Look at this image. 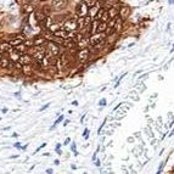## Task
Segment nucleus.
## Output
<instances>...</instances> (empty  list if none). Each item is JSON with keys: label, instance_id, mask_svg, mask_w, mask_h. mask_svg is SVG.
Wrapping results in <instances>:
<instances>
[{"label": "nucleus", "instance_id": "obj_1", "mask_svg": "<svg viewBox=\"0 0 174 174\" xmlns=\"http://www.w3.org/2000/svg\"><path fill=\"white\" fill-rule=\"evenodd\" d=\"M62 31L65 32H73L77 31V17H73V18H69L68 21H66V23L61 27Z\"/></svg>", "mask_w": 174, "mask_h": 174}, {"label": "nucleus", "instance_id": "obj_2", "mask_svg": "<svg viewBox=\"0 0 174 174\" xmlns=\"http://www.w3.org/2000/svg\"><path fill=\"white\" fill-rule=\"evenodd\" d=\"M103 37L105 34L103 33H95L89 38V44L91 46H97V45H101L103 42Z\"/></svg>", "mask_w": 174, "mask_h": 174}, {"label": "nucleus", "instance_id": "obj_3", "mask_svg": "<svg viewBox=\"0 0 174 174\" xmlns=\"http://www.w3.org/2000/svg\"><path fill=\"white\" fill-rule=\"evenodd\" d=\"M26 40V37L23 36V34H17V36H14V38H11V40H9V45L11 46V48H15V46H17V45H21V44H23V42Z\"/></svg>", "mask_w": 174, "mask_h": 174}, {"label": "nucleus", "instance_id": "obj_4", "mask_svg": "<svg viewBox=\"0 0 174 174\" xmlns=\"http://www.w3.org/2000/svg\"><path fill=\"white\" fill-rule=\"evenodd\" d=\"M91 53H90V49L89 48H86V49H82V50H79L78 53H77V57H78V60L80 62H84L86 61L90 57Z\"/></svg>", "mask_w": 174, "mask_h": 174}, {"label": "nucleus", "instance_id": "obj_5", "mask_svg": "<svg viewBox=\"0 0 174 174\" xmlns=\"http://www.w3.org/2000/svg\"><path fill=\"white\" fill-rule=\"evenodd\" d=\"M88 11H89V9L83 4V1H80L79 5H78V8H77V16H78V18H83V17L88 16Z\"/></svg>", "mask_w": 174, "mask_h": 174}, {"label": "nucleus", "instance_id": "obj_6", "mask_svg": "<svg viewBox=\"0 0 174 174\" xmlns=\"http://www.w3.org/2000/svg\"><path fill=\"white\" fill-rule=\"evenodd\" d=\"M18 62L21 63L22 66H26V65H32L33 63V57L31 55H28V54H25V55H22L20 57V60Z\"/></svg>", "mask_w": 174, "mask_h": 174}, {"label": "nucleus", "instance_id": "obj_7", "mask_svg": "<svg viewBox=\"0 0 174 174\" xmlns=\"http://www.w3.org/2000/svg\"><path fill=\"white\" fill-rule=\"evenodd\" d=\"M77 46H78V50H82V49H86V48H89V38H86L84 37L82 40H80L79 43H77Z\"/></svg>", "mask_w": 174, "mask_h": 174}, {"label": "nucleus", "instance_id": "obj_8", "mask_svg": "<svg viewBox=\"0 0 174 174\" xmlns=\"http://www.w3.org/2000/svg\"><path fill=\"white\" fill-rule=\"evenodd\" d=\"M14 51L15 53H17L18 55H25V54H27V51H28V48H26L23 44H21V45H17V46H15L14 48Z\"/></svg>", "mask_w": 174, "mask_h": 174}, {"label": "nucleus", "instance_id": "obj_9", "mask_svg": "<svg viewBox=\"0 0 174 174\" xmlns=\"http://www.w3.org/2000/svg\"><path fill=\"white\" fill-rule=\"evenodd\" d=\"M46 39L44 37H37L33 40V46H45Z\"/></svg>", "mask_w": 174, "mask_h": 174}, {"label": "nucleus", "instance_id": "obj_10", "mask_svg": "<svg viewBox=\"0 0 174 174\" xmlns=\"http://www.w3.org/2000/svg\"><path fill=\"white\" fill-rule=\"evenodd\" d=\"M14 51V48H11V46L9 45V43H4L0 45V53H9L11 54Z\"/></svg>", "mask_w": 174, "mask_h": 174}, {"label": "nucleus", "instance_id": "obj_11", "mask_svg": "<svg viewBox=\"0 0 174 174\" xmlns=\"http://www.w3.org/2000/svg\"><path fill=\"white\" fill-rule=\"evenodd\" d=\"M122 27H123V20L119 18V17H117V20H116V23H114V27H113L114 32H119V31L122 29Z\"/></svg>", "mask_w": 174, "mask_h": 174}, {"label": "nucleus", "instance_id": "obj_12", "mask_svg": "<svg viewBox=\"0 0 174 174\" xmlns=\"http://www.w3.org/2000/svg\"><path fill=\"white\" fill-rule=\"evenodd\" d=\"M32 71H33V66H32V65H26V66L22 67V72L25 73L26 76H31Z\"/></svg>", "mask_w": 174, "mask_h": 174}, {"label": "nucleus", "instance_id": "obj_13", "mask_svg": "<svg viewBox=\"0 0 174 174\" xmlns=\"http://www.w3.org/2000/svg\"><path fill=\"white\" fill-rule=\"evenodd\" d=\"M0 67H3V68H9V67H10V60L6 59V57H3V59L0 60Z\"/></svg>", "mask_w": 174, "mask_h": 174}, {"label": "nucleus", "instance_id": "obj_14", "mask_svg": "<svg viewBox=\"0 0 174 174\" xmlns=\"http://www.w3.org/2000/svg\"><path fill=\"white\" fill-rule=\"evenodd\" d=\"M107 29V23H102L100 22V25L97 27V33H105Z\"/></svg>", "mask_w": 174, "mask_h": 174}, {"label": "nucleus", "instance_id": "obj_15", "mask_svg": "<svg viewBox=\"0 0 174 174\" xmlns=\"http://www.w3.org/2000/svg\"><path fill=\"white\" fill-rule=\"evenodd\" d=\"M53 18H51V17L50 16H46L45 17V21H44V27H45V29H46V28H49L51 25H53Z\"/></svg>", "mask_w": 174, "mask_h": 174}, {"label": "nucleus", "instance_id": "obj_16", "mask_svg": "<svg viewBox=\"0 0 174 174\" xmlns=\"http://www.w3.org/2000/svg\"><path fill=\"white\" fill-rule=\"evenodd\" d=\"M20 57H21V55H18L17 53H15V51H12V53L10 54V60L12 61V62H17L20 60Z\"/></svg>", "mask_w": 174, "mask_h": 174}, {"label": "nucleus", "instance_id": "obj_17", "mask_svg": "<svg viewBox=\"0 0 174 174\" xmlns=\"http://www.w3.org/2000/svg\"><path fill=\"white\" fill-rule=\"evenodd\" d=\"M108 21H110V17H108L107 11H103V14H102L101 18H100V22H102V23H107Z\"/></svg>", "mask_w": 174, "mask_h": 174}, {"label": "nucleus", "instance_id": "obj_18", "mask_svg": "<svg viewBox=\"0 0 174 174\" xmlns=\"http://www.w3.org/2000/svg\"><path fill=\"white\" fill-rule=\"evenodd\" d=\"M59 29H61V27H60V25H51L50 27H49V32L50 33H55V32H57Z\"/></svg>", "mask_w": 174, "mask_h": 174}, {"label": "nucleus", "instance_id": "obj_19", "mask_svg": "<svg viewBox=\"0 0 174 174\" xmlns=\"http://www.w3.org/2000/svg\"><path fill=\"white\" fill-rule=\"evenodd\" d=\"M83 4H84L88 9H91V8H94L95 5H96V1H91V0H85V1H83Z\"/></svg>", "mask_w": 174, "mask_h": 174}, {"label": "nucleus", "instance_id": "obj_20", "mask_svg": "<svg viewBox=\"0 0 174 174\" xmlns=\"http://www.w3.org/2000/svg\"><path fill=\"white\" fill-rule=\"evenodd\" d=\"M103 11H106V10H103L102 8L97 11V14L95 15V17L92 18V21H100V18H101V16H102V14H103Z\"/></svg>", "mask_w": 174, "mask_h": 174}, {"label": "nucleus", "instance_id": "obj_21", "mask_svg": "<svg viewBox=\"0 0 174 174\" xmlns=\"http://www.w3.org/2000/svg\"><path fill=\"white\" fill-rule=\"evenodd\" d=\"M51 4H53V6H55V9H57V8L63 6V5H65L66 3H65V1H53Z\"/></svg>", "mask_w": 174, "mask_h": 174}, {"label": "nucleus", "instance_id": "obj_22", "mask_svg": "<svg viewBox=\"0 0 174 174\" xmlns=\"http://www.w3.org/2000/svg\"><path fill=\"white\" fill-rule=\"evenodd\" d=\"M25 9H26V12H27V14H31V12H33V11H34V8L32 6L31 3H28V5H27Z\"/></svg>", "mask_w": 174, "mask_h": 174}, {"label": "nucleus", "instance_id": "obj_23", "mask_svg": "<svg viewBox=\"0 0 174 174\" xmlns=\"http://www.w3.org/2000/svg\"><path fill=\"white\" fill-rule=\"evenodd\" d=\"M12 67L16 68V69H21V71H22V67H23V66L21 65L18 61H17V62H14V63H12Z\"/></svg>", "mask_w": 174, "mask_h": 174}, {"label": "nucleus", "instance_id": "obj_24", "mask_svg": "<svg viewBox=\"0 0 174 174\" xmlns=\"http://www.w3.org/2000/svg\"><path fill=\"white\" fill-rule=\"evenodd\" d=\"M55 66H56V68H57V69H61V68H62V63L60 62V60H59V59L56 60V62H55Z\"/></svg>", "mask_w": 174, "mask_h": 174}, {"label": "nucleus", "instance_id": "obj_25", "mask_svg": "<svg viewBox=\"0 0 174 174\" xmlns=\"http://www.w3.org/2000/svg\"><path fill=\"white\" fill-rule=\"evenodd\" d=\"M99 105H100V106H105V105H106V100H105V99H102V100L100 101V103H99Z\"/></svg>", "mask_w": 174, "mask_h": 174}, {"label": "nucleus", "instance_id": "obj_26", "mask_svg": "<svg viewBox=\"0 0 174 174\" xmlns=\"http://www.w3.org/2000/svg\"><path fill=\"white\" fill-rule=\"evenodd\" d=\"M49 106H50V103H46V105H45V106H43L42 108H40V111H44V110H45V108H48Z\"/></svg>", "mask_w": 174, "mask_h": 174}, {"label": "nucleus", "instance_id": "obj_27", "mask_svg": "<svg viewBox=\"0 0 174 174\" xmlns=\"http://www.w3.org/2000/svg\"><path fill=\"white\" fill-rule=\"evenodd\" d=\"M84 139H88V129L84 130Z\"/></svg>", "mask_w": 174, "mask_h": 174}, {"label": "nucleus", "instance_id": "obj_28", "mask_svg": "<svg viewBox=\"0 0 174 174\" xmlns=\"http://www.w3.org/2000/svg\"><path fill=\"white\" fill-rule=\"evenodd\" d=\"M46 173H48V174H53V169H46Z\"/></svg>", "mask_w": 174, "mask_h": 174}, {"label": "nucleus", "instance_id": "obj_29", "mask_svg": "<svg viewBox=\"0 0 174 174\" xmlns=\"http://www.w3.org/2000/svg\"><path fill=\"white\" fill-rule=\"evenodd\" d=\"M15 146H16L17 149H20V147H21V144H20V142H17V144H15Z\"/></svg>", "mask_w": 174, "mask_h": 174}, {"label": "nucleus", "instance_id": "obj_30", "mask_svg": "<svg viewBox=\"0 0 174 174\" xmlns=\"http://www.w3.org/2000/svg\"><path fill=\"white\" fill-rule=\"evenodd\" d=\"M61 147V145L60 144H57V146H56V151H59V149Z\"/></svg>", "mask_w": 174, "mask_h": 174}, {"label": "nucleus", "instance_id": "obj_31", "mask_svg": "<svg viewBox=\"0 0 174 174\" xmlns=\"http://www.w3.org/2000/svg\"><path fill=\"white\" fill-rule=\"evenodd\" d=\"M72 150H73V151H76V144L72 145Z\"/></svg>", "mask_w": 174, "mask_h": 174}, {"label": "nucleus", "instance_id": "obj_32", "mask_svg": "<svg viewBox=\"0 0 174 174\" xmlns=\"http://www.w3.org/2000/svg\"><path fill=\"white\" fill-rule=\"evenodd\" d=\"M72 105H74V106H77V105H78V101H73V102H72Z\"/></svg>", "mask_w": 174, "mask_h": 174}, {"label": "nucleus", "instance_id": "obj_33", "mask_svg": "<svg viewBox=\"0 0 174 174\" xmlns=\"http://www.w3.org/2000/svg\"><path fill=\"white\" fill-rule=\"evenodd\" d=\"M55 164H60V161L59 160H55Z\"/></svg>", "mask_w": 174, "mask_h": 174}, {"label": "nucleus", "instance_id": "obj_34", "mask_svg": "<svg viewBox=\"0 0 174 174\" xmlns=\"http://www.w3.org/2000/svg\"><path fill=\"white\" fill-rule=\"evenodd\" d=\"M12 136H14V138H16V136H18V134H17V133H14Z\"/></svg>", "mask_w": 174, "mask_h": 174}, {"label": "nucleus", "instance_id": "obj_35", "mask_svg": "<svg viewBox=\"0 0 174 174\" xmlns=\"http://www.w3.org/2000/svg\"><path fill=\"white\" fill-rule=\"evenodd\" d=\"M69 142V139H66V141H65V145H67Z\"/></svg>", "mask_w": 174, "mask_h": 174}, {"label": "nucleus", "instance_id": "obj_36", "mask_svg": "<svg viewBox=\"0 0 174 174\" xmlns=\"http://www.w3.org/2000/svg\"><path fill=\"white\" fill-rule=\"evenodd\" d=\"M3 59V53H0V60Z\"/></svg>", "mask_w": 174, "mask_h": 174}]
</instances>
